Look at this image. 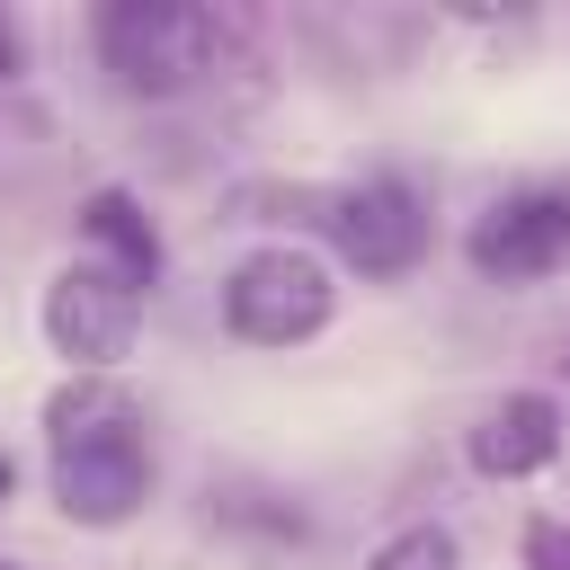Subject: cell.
I'll return each mask as SVG.
<instances>
[{
  "mask_svg": "<svg viewBox=\"0 0 570 570\" xmlns=\"http://www.w3.org/2000/svg\"><path fill=\"white\" fill-rule=\"evenodd\" d=\"M525 570H570V525H534L525 534Z\"/></svg>",
  "mask_w": 570,
  "mask_h": 570,
  "instance_id": "obj_10",
  "label": "cell"
},
{
  "mask_svg": "<svg viewBox=\"0 0 570 570\" xmlns=\"http://www.w3.org/2000/svg\"><path fill=\"white\" fill-rule=\"evenodd\" d=\"M330 240H338V258H347L356 276H401V267L428 249V214H419V196H410L401 178H365L356 196H338Z\"/></svg>",
  "mask_w": 570,
  "mask_h": 570,
  "instance_id": "obj_6",
  "label": "cell"
},
{
  "mask_svg": "<svg viewBox=\"0 0 570 570\" xmlns=\"http://www.w3.org/2000/svg\"><path fill=\"white\" fill-rule=\"evenodd\" d=\"M0 570H9V561H0Z\"/></svg>",
  "mask_w": 570,
  "mask_h": 570,
  "instance_id": "obj_13",
  "label": "cell"
},
{
  "mask_svg": "<svg viewBox=\"0 0 570 570\" xmlns=\"http://www.w3.org/2000/svg\"><path fill=\"white\" fill-rule=\"evenodd\" d=\"M9 71H18V27L0 18V80H9Z\"/></svg>",
  "mask_w": 570,
  "mask_h": 570,
  "instance_id": "obj_11",
  "label": "cell"
},
{
  "mask_svg": "<svg viewBox=\"0 0 570 570\" xmlns=\"http://www.w3.org/2000/svg\"><path fill=\"white\" fill-rule=\"evenodd\" d=\"M472 267L481 276H499V285H525V276H552L561 258H570V196L561 187H525V196H508V205H490L481 223H472Z\"/></svg>",
  "mask_w": 570,
  "mask_h": 570,
  "instance_id": "obj_5",
  "label": "cell"
},
{
  "mask_svg": "<svg viewBox=\"0 0 570 570\" xmlns=\"http://www.w3.org/2000/svg\"><path fill=\"white\" fill-rule=\"evenodd\" d=\"M134 321H142V285H125L107 258H71L45 285V338L71 365H116L134 347Z\"/></svg>",
  "mask_w": 570,
  "mask_h": 570,
  "instance_id": "obj_4",
  "label": "cell"
},
{
  "mask_svg": "<svg viewBox=\"0 0 570 570\" xmlns=\"http://www.w3.org/2000/svg\"><path fill=\"white\" fill-rule=\"evenodd\" d=\"M80 232L107 249V267H116L125 285H151V276H160V240H151V223H142V205H134V196L98 187V196L80 205Z\"/></svg>",
  "mask_w": 570,
  "mask_h": 570,
  "instance_id": "obj_8",
  "label": "cell"
},
{
  "mask_svg": "<svg viewBox=\"0 0 570 570\" xmlns=\"http://www.w3.org/2000/svg\"><path fill=\"white\" fill-rule=\"evenodd\" d=\"M98 62L142 98L196 89L223 62V18L187 9V0H107L98 9Z\"/></svg>",
  "mask_w": 570,
  "mask_h": 570,
  "instance_id": "obj_2",
  "label": "cell"
},
{
  "mask_svg": "<svg viewBox=\"0 0 570 570\" xmlns=\"http://www.w3.org/2000/svg\"><path fill=\"white\" fill-rule=\"evenodd\" d=\"M0 490H9V463H0Z\"/></svg>",
  "mask_w": 570,
  "mask_h": 570,
  "instance_id": "obj_12",
  "label": "cell"
},
{
  "mask_svg": "<svg viewBox=\"0 0 570 570\" xmlns=\"http://www.w3.org/2000/svg\"><path fill=\"white\" fill-rule=\"evenodd\" d=\"M365 570H463V561H454V534L445 525H401Z\"/></svg>",
  "mask_w": 570,
  "mask_h": 570,
  "instance_id": "obj_9",
  "label": "cell"
},
{
  "mask_svg": "<svg viewBox=\"0 0 570 570\" xmlns=\"http://www.w3.org/2000/svg\"><path fill=\"white\" fill-rule=\"evenodd\" d=\"M53 499L80 525H116L151 499V445H142V410L116 383H62L53 410Z\"/></svg>",
  "mask_w": 570,
  "mask_h": 570,
  "instance_id": "obj_1",
  "label": "cell"
},
{
  "mask_svg": "<svg viewBox=\"0 0 570 570\" xmlns=\"http://www.w3.org/2000/svg\"><path fill=\"white\" fill-rule=\"evenodd\" d=\"M330 267L312 258V249H258V258H240L232 267V285H223V321L249 338V347H294V338H312L321 321H330Z\"/></svg>",
  "mask_w": 570,
  "mask_h": 570,
  "instance_id": "obj_3",
  "label": "cell"
},
{
  "mask_svg": "<svg viewBox=\"0 0 570 570\" xmlns=\"http://www.w3.org/2000/svg\"><path fill=\"white\" fill-rule=\"evenodd\" d=\"M561 454V410L543 401V392H508L481 428H472V463L490 472V481H525V472H543Z\"/></svg>",
  "mask_w": 570,
  "mask_h": 570,
  "instance_id": "obj_7",
  "label": "cell"
}]
</instances>
